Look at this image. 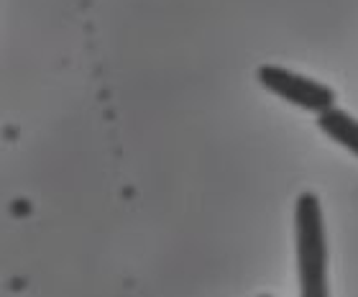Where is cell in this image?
<instances>
[{
    "label": "cell",
    "instance_id": "obj_1",
    "mask_svg": "<svg viewBox=\"0 0 358 297\" xmlns=\"http://www.w3.org/2000/svg\"><path fill=\"white\" fill-rule=\"evenodd\" d=\"M294 249L299 297H330L325 221L320 198L315 193H302L294 202Z\"/></svg>",
    "mask_w": 358,
    "mask_h": 297
},
{
    "label": "cell",
    "instance_id": "obj_2",
    "mask_svg": "<svg viewBox=\"0 0 358 297\" xmlns=\"http://www.w3.org/2000/svg\"><path fill=\"white\" fill-rule=\"evenodd\" d=\"M256 80L262 82V88H266L268 92H274L276 97L297 105L302 111L320 116V113L336 108V90L313 80V77H305V74L289 72L276 64H264L256 69Z\"/></svg>",
    "mask_w": 358,
    "mask_h": 297
},
{
    "label": "cell",
    "instance_id": "obj_3",
    "mask_svg": "<svg viewBox=\"0 0 358 297\" xmlns=\"http://www.w3.org/2000/svg\"><path fill=\"white\" fill-rule=\"evenodd\" d=\"M317 128L336 144L348 148L353 156H358V120L351 113H345L343 108H330L317 116Z\"/></svg>",
    "mask_w": 358,
    "mask_h": 297
},
{
    "label": "cell",
    "instance_id": "obj_4",
    "mask_svg": "<svg viewBox=\"0 0 358 297\" xmlns=\"http://www.w3.org/2000/svg\"><path fill=\"white\" fill-rule=\"evenodd\" d=\"M259 297H271V295H259Z\"/></svg>",
    "mask_w": 358,
    "mask_h": 297
}]
</instances>
